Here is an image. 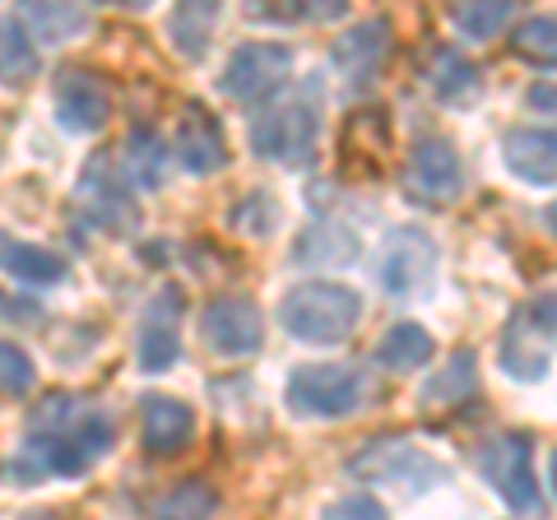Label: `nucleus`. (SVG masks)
<instances>
[{"label":"nucleus","mask_w":557,"mask_h":520,"mask_svg":"<svg viewBox=\"0 0 557 520\" xmlns=\"http://www.w3.org/2000/svg\"><path fill=\"white\" fill-rule=\"evenodd\" d=\"M20 24L28 28V38H38V42H70L75 33H84L89 14L79 5H24Z\"/></svg>","instance_id":"cd10ccee"},{"label":"nucleus","mask_w":557,"mask_h":520,"mask_svg":"<svg viewBox=\"0 0 557 520\" xmlns=\"http://www.w3.org/2000/svg\"><path fill=\"white\" fill-rule=\"evenodd\" d=\"M386 47H391V24L386 20H362L354 24V33H344L335 42V71L344 75V84L354 94H368L376 75H381V61H386Z\"/></svg>","instance_id":"2eb2a0df"},{"label":"nucleus","mask_w":557,"mask_h":520,"mask_svg":"<svg viewBox=\"0 0 557 520\" xmlns=\"http://www.w3.org/2000/svg\"><path fill=\"white\" fill-rule=\"evenodd\" d=\"M376 280L399 302H413L423 293H432V284H437V242H432V233L413 228V223L391 228L386 242H381Z\"/></svg>","instance_id":"0eeeda50"},{"label":"nucleus","mask_w":557,"mask_h":520,"mask_svg":"<svg viewBox=\"0 0 557 520\" xmlns=\"http://www.w3.org/2000/svg\"><path fill=\"white\" fill-rule=\"evenodd\" d=\"M405 190L423 205H450L465 190V168L460 153L442 135H428L409 149V168H405Z\"/></svg>","instance_id":"9d476101"},{"label":"nucleus","mask_w":557,"mask_h":520,"mask_svg":"<svg viewBox=\"0 0 557 520\" xmlns=\"http://www.w3.org/2000/svg\"><path fill=\"white\" fill-rule=\"evenodd\" d=\"M525 102H530V108H539V112H557V89H553V84H534V89L525 94Z\"/></svg>","instance_id":"f704fd0d"},{"label":"nucleus","mask_w":557,"mask_h":520,"mask_svg":"<svg viewBox=\"0 0 557 520\" xmlns=\"http://www.w3.org/2000/svg\"><path fill=\"white\" fill-rule=\"evenodd\" d=\"M0 270L14 274L20 284H33V288H51L70 274L57 251L38 247V242H20V237H0Z\"/></svg>","instance_id":"aec40b11"},{"label":"nucleus","mask_w":557,"mask_h":520,"mask_svg":"<svg viewBox=\"0 0 557 520\" xmlns=\"http://www.w3.org/2000/svg\"><path fill=\"white\" fill-rule=\"evenodd\" d=\"M502 372L511 381H544L548 376V335L534 331V321L525 311H516L507 321V331H502Z\"/></svg>","instance_id":"a211bd4d"},{"label":"nucleus","mask_w":557,"mask_h":520,"mask_svg":"<svg viewBox=\"0 0 557 520\" xmlns=\"http://www.w3.org/2000/svg\"><path fill=\"white\" fill-rule=\"evenodd\" d=\"M511 14H516V5H507V0H479V5L450 10V24L465 33V42H493L497 33L511 24Z\"/></svg>","instance_id":"c756f323"},{"label":"nucleus","mask_w":557,"mask_h":520,"mask_svg":"<svg viewBox=\"0 0 557 520\" xmlns=\"http://www.w3.org/2000/svg\"><path fill=\"white\" fill-rule=\"evenodd\" d=\"M116 442V423L102 409H89L75 395H47L28 419L24 442V474H57L75 479L98 465Z\"/></svg>","instance_id":"f257e3e1"},{"label":"nucleus","mask_w":557,"mask_h":520,"mask_svg":"<svg viewBox=\"0 0 557 520\" xmlns=\"http://www.w3.org/2000/svg\"><path fill=\"white\" fill-rule=\"evenodd\" d=\"M293 47L288 42H242L219 75V89L233 102H265L288 84Z\"/></svg>","instance_id":"6e6552de"},{"label":"nucleus","mask_w":557,"mask_h":520,"mask_svg":"<svg viewBox=\"0 0 557 520\" xmlns=\"http://www.w3.org/2000/svg\"><path fill=\"white\" fill-rule=\"evenodd\" d=\"M288 409L298 419H348L362 400H368V381L358 368H344V362H311L288 376Z\"/></svg>","instance_id":"39448f33"},{"label":"nucleus","mask_w":557,"mask_h":520,"mask_svg":"<svg viewBox=\"0 0 557 520\" xmlns=\"http://www.w3.org/2000/svg\"><path fill=\"white\" fill-rule=\"evenodd\" d=\"M525 317L534 321V331H544V335H553L557 331V288H544V293H534V298L520 307Z\"/></svg>","instance_id":"72a5a7b5"},{"label":"nucleus","mask_w":557,"mask_h":520,"mask_svg":"<svg viewBox=\"0 0 557 520\" xmlns=\"http://www.w3.org/2000/svg\"><path fill=\"white\" fill-rule=\"evenodd\" d=\"M177 321H182V288H163L159 298L149 302L145 321H139V335H135V362L139 372H168L172 362L182 358V335H177Z\"/></svg>","instance_id":"f8f14e48"},{"label":"nucleus","mask_w":557,"mask_h":520,"mask_svg":"<svg viewBox=\"0 0 557 520\" xmlns=\"http://www.w3.org/2000/svg\"><path fill=\"white\" fill-rule=\"evenodd\" d=\"M51 108H57V121L70 135H94L112 121V94H108V84L89 71H61Z\"/></svg>","instance_id":"9b49d317"},{"label":"nucleus","mask_w":557,"mask_h":520,"mask_svg":"<svg viewBox=\"0 0 557 520\" xmlns=\"http://www.w3.org/2000/svg\"><path fill=\"white\" fill-rule=\"evenodd\" d=\"M479 470L516 516H544V497H539V479H534V450L525 432H493L479 446Z\"/></svg>","instance_id":"423d86ee"},{"label":"nucleus","mask_w":557,"mask_h":520,"mask_svg":"<svg viewBox=\"0 0 557 520\" xmlns=\"http://www.w3.org/2000/svg\"><path fill=\"white\" fill-rule=\"evenodd\" d=\"M42 57L38 42L28 38V28L14 14H0V84L5 89H24L28 79H38Z\"/></svg>","instance_id":"4be33fe9"},{"label":"nucleus","mask_w":557,"mask_h":520,"mask_svg":"<svg viewBox=\"0 0 557 520\" xmlns=\"http://www.w3.org/2000/svg\"><path fill=\"white\" fill-rule=\"evenodd\" d=\"M278 205L265 196V190H251L247 200L233 210V223H237V233H251V237H270L278 228Z\"/></svg>","instance_id":"2f4dec72"},{"label":"nucleus","mask_w":557,"mask_h":520,"mask_svg":"<svg viewBox=\"0 0 557 520\" xmlns=\"http://www.w3.org/2000/svg\"><path fill=\"white\" fill-rule=\"evenodd\" d=\"M172 159L196 177H214V172L228 168V140H223V126L214 121V112L190 108L177 121V135H172Z\"/></svg>","instance_id":"4468645a"},{"label":"nucleus","mask_w":557,"mask_h":520,"mask_svg":"<svg viewBox=\"0 0 557 520\" xmlns=\"http://www.w3.org/2000/svg\"><path fill=\"white\" fill-rule=\"evenodd\" d=\"M428 358H432V335L413 321H399L376 339V362L386 372H418Z\"/></svg>","instance_id":"b1692460"},{"label":"nucleus","mask_w":557,"mask_h":520,"mask_svg":"<svg viewBox=\"0 0 557 520\" xmlns=\"http://www.w3.org/2000/svg\"><path fill=\"white\" fill-rule=\"evenodd\" d=\"M214 24H219V5H177L168 14V38L186 61H200L209 51Z\"/></svg>","instance_id":"bb28decb"},{"label":"nucleus","mask_w":557,"mask_h":520,"mask_svg":"<svg viewBox=\"0 0 557 520\" xmlns=\"http://www.w3.org/2000/svg\"><path fill=\"white\" fill-rule=\"evenodd\" d=\"M200 339L219 358H251L265 344V321L251 298H214L200 311Z\"/></svg>","instance_id":"1a4fd4ad"},{"label":"nucleus","mask_w":557,"mask_h":520,"mask_svg":"<svg viewBox=\"0 0 557 520\" xmlns=\"http://www.w3.org/2000/svg\"><path fill=\"white\" fill-rule=\"evenodd\" d=\"M168 177V140L149 126H135L126 135V182L139 190H159Z\"/></svg>","instance_id":"5701e85b"},{"label":"nucleus","mask_w":557,"mask_h":520,"mask_svg":"<svg viewBox=\"0 0 557 520\" xmlns=\"http://www.w3.org/2000/svg\"><path fill=\"white\" fill-rule=\"evenodd\" d=\"M358 251H362V237L354 228H344V223H311L298 237V247H293V260L298 265H348V260H358Z\"/></svg>","instance_id":"412c9836"},{"label":"nucleus","mask_w":557,"mask_h":520,"mask_svg":"<svg viewBox=\"0 0 557 520\" xmlns=\"http://www.w3.org/2000/svg\"><path fill=\"white\" fill-rule=\"evenodd\" d=\"M544 228H548V237H557V205H548V210H544Z\"/></svg>","instance_id":"c9c22d12"},{"label":"nucleus","mask_w":557,"mask_h":520,"mask_svg":"<svg viewBox=\"0 0 557 520\" xmlns=\"http://www.w3.org/2000/svg\"><path fill=\"white\" fill-rule=\"evenodd\" d=\"M502 159L530 186H557V126H516L502 135Z\"/></svg>","instance_id":"f3484780"},{"label":"nucleus","mask_w":557,"mask_h":520,"mask_svg":"<svg viewBox=\"0 0 557 520\" xmlns=\"http://www.w3.org/2000/svg\"><path fill=\"white\" fill-rule=\"evenodd\" d=\"M362 321L358 288L335 280H307L284 293L278 302V325L298 344H344Z\"/></svg>","instance_id":"f03ea898"},{"label":"nucleus","mask_w":557,"mask_h":520,"mask_svg":"<svg viewBox=\"0 0 557 520\" xmlns=\"http://www.w3.org/2000/svg\"><path fill=\"white\" fill-rule=\"evenodd\" d=\"M479 391V354L474 349H456L437 376H428L423 386V405H460L465 395Z\"/></svg>","instance_id":"393cba45"},{"label":"nucleus","mask_w":557,"mask_h":520,"mask_svg":"<svg viewBox=\"0 0 557 520\" xmlns=\"http://www.w3.org/2000/svg\"><path fill=\"white\" fill-rule=\"evenodd\" d=\"M428 89L437 94L450 108H469L479 94H483V71L456 47H437L432 51V65H428Z\"/></svg>","instance_id":"6ab92c4d"},{"label":"nucleus","mask_w":557,"mask_h":520,"mask_svg":"<svg viewBox=\"0 0 557 520\" xmlns=\"http://www.w3.org/2000/svg\"><path fill=\"white\" fill-rule=\"evenodd\" d=\"M33 386H38V368H33L28 349H20V344L0 339V395H28Z\"/></svg>","instance_id":"7c9ffc66"},{"label":"nucleus","mask_w":557,"mask_h":520,"mask_svg":"<svg viewBox=\"0 0 557 520\" xmlns=\"http://www.w3.org/2000/svg\"><path fill=\"white\" fill-rule=\"evenodd\" d=\"M511 51L520 61L539 65V71H553L557 65V14H534L511 33Z\"/></svg>","instance_id":"c85d7f7f"},{"label":"nucleus","mask_w":557,"mask_h":520,"mask_svg":"<svg viewBox=\"0 0 557 520\" xmlns=\"http://www.w3.org/2000/svg\"><path fill=\"white\" fill-rule=\"evenodd\" d=\"M348 474L362 479V483H376V488H405V493H428L437 483L450 479V470L428 456L423 446H413L409 437H376L348 460Z\"/></svg>","instance_id":"20e7f679"},{"label":"nucleus","mask_w":557,"mask_h":520,"mask_svg":"<svg viewBox=\"0 0 557 520\" xmlns=\"http://www.w3.org/2000/svg\"><path fill=\"white\" fill-rule=\"evenodd\" d=\"M321 145V84L307 79L298 94L251 121V149L278 168H307Z\"/></svg>","instance_id":"7ed1b4c3"},{"label":"nucleus","mask_w":557,"mask_h":520,"mask_svg":"<svg viewBox=\"0 0 557 520\" xmlns=\"http://www.w3.org/2000/svg\"><path fill=\"white\" fill-rule=\"evenodd\" d=\"M79 205L89 210V219L108 233H126L139 223L135 210V196H131V182H121L108 159H94L79 177Z\"/></svg>","instance_id":"ddd939ff"},{"label":"nucleus","mask_w":557,"mask_h":520,"mask_svg":"<svg viewBox=\"0 0 557 520\" xmlns=\"http://www.w3.org/2000/svg\"><path fill=\"white\" fill-rule=\"evenodd\" d=\"M321 520H391V511L372 493H344L335 502H325Z\"/></svg>","instance_id":"473e14b6"},{"label":"nucleus","mask_w":557,"mask_h":520,"mask_svg":"<svg viewBox=\"0 0 557 520\" xmlns=\"http://www.w3.org/2000/svg\"><path fill=\"white\" fill-rule=\"evenodd\" d=\"M219 511V488L205 479H186L177 488H168L159 497V507H153L149 520H214Z\"/></svg>","instance_id":"a878e982"},{"label":"nucleus","mask_w":557,"mask_h":520,"mask_svg":"<svg viewBox=\"0 0 557 520\" xmlns=\"http://www.w3.org/2000/svg\"><path fill=\"white\" fill-rule=\"evenodd\" d=\"M548 488L557 493V450H553V465H548Z\"/></svg>","instance_id":"e433bc0d"},{"label":"nucleus","mask_w":557,"mask_h":520,"mask_svg":"<svg viewBox=\"0 0 557 520\" xmlns=\"http://www.w3.org/2000/svg\"><path fill=\"white\" fill-rule=\"evenodd\" d=\"M139 437L149 456H177L196 437V413L177 395H145L139 400Z\"/></svg>","instance_id":"dca6fc26"}]
</instances>
